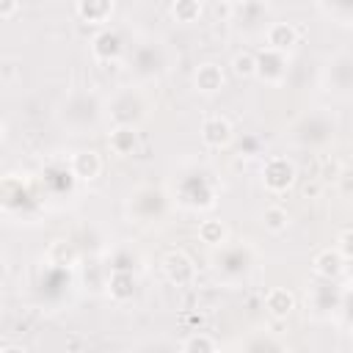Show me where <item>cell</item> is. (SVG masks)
<instances>
[{"label": "cell", "mask_w": 353, "mask_h": 353, "mask_svg": "<svg viewBox=\"0 0 353 353\" xmlns=\"http://www.w3.org/2000/svg\"><path fill=\"white\" fill-rule=\"evenodd\" d=\"M262 182H265V188L270 193H287L292 188V182H295V165H292V160H287L281 154L270 157L262 165Z\"/></svg>", "instance_id": "1"}, {"label": "cell", "mask_w": 353, "mask_h": 353, "mask_svg": "<svg viewBox=\"0 0 353 353\" xmlns=\"http://www.w3.org/2000/svg\"><path fill=\"white\" fill-rule=\"evenodd\" d=\"M160 265H163L165 279H168L171 284H176V287H188V284L196 279V265H193V259H190L185 251H179V248L165 251Z\"/></svg>", "instance_id": "2"}, {"label": "cell", "mask_w": 353, "mask_h": 353, "mask_svg": "<svg viewBox=\"0 0 353 353\" xmlns=\"http://www.w3.org/2000/svg\"><path fill=\"white\" fill-rule=\"evenodd\" d=\"M199 135H201V143H204V146H210V149H223V146L232 143L234 130H232L229 119H223V116H210V119L201 121Z\"/></svg>", "instance_id": "3"}, {"label": "cell", "mask_w": 353, "mask_h": 353, "mask_svg": "<svg viewBox=\"0 0 353 353\" xmlns=\"http://www.w3.org/2000/svg\"><path fill=\"white\" fill-rule=\"evenodd\" d=\"M287 72V52H279L273 47H265L262 52H256V74L265 83H279Z\"/></svg>", "instance_id": "4"}, {"label": "cell", "mask_w": 353, "mask_h": 353, "mask_svg": "<svg viewBox=\"0 0 353 353\" xmlns=\"http://www.w3.org/2000/svg\"><path fill=\"white\" fill-rule=\"evenodd\" d=\"M223 83H226V74H223V69H221L218 63H212V61L199 63L196 72H193V85H196V91L204 94V97L218 94V91L223 88Z\"/></svg>", "instance_id": "5"}, {"label": "cell", "mask_w": 353, "mask_h": 353, "mask_svg": "<svg viewBox=\"0 0 353 353\" xmlns=\"http://www.w3.org/2000/svg\"><path fill=\"white\" fill-rule=\"evenodd\" d=\"M72 174L80 182H94L102 174V157L94 149H80L72 154Z\"/></svg>", "instance_id": "6"}, {"label": "cell", "mask_w": 353, "mask_h": 353, "mask_svg": "<svg viewBox=\"0 0 353 353\" xmlns=\"http://www.w3.org/2000/svg\"><path fill=\"white\" fill-rule=\"evenodd\" d=\"M74 11L83 22L105 28L113 14V0H74Z\"/></svg>", "instance_id": "7"}, {"label": "cell", "mask_w": 353, "mask_h": 353, "mask_svg": "<svg viewBox=\"0 0 353 353\" xmlns=\"http://www.w3.org/2000/svg\"><path fill=\"white\" fill-rule=\"evenodd\" d=\"M265 41L279 52H290L298 44V28L292 22H270L265 30Z\"/></svg>", "instance_id": "8"}, {"label": "cell", "mask_w": 353, "mask_h": 353, "mask_svg": "<svg viewBox=\"0 0 353 353\" xmlns=\"http://www.w3.org/2000/svg\"><path fill=\"white\" fill-rule=\"evenodd\" d=\"M91 55L97 61H116L121 55V36L113 28H102L91 41Z\"/></svg>", "instance_id": "9"}, {"label": "cell", "mask_w": 353, "mask_h": 353, "mask_svg": "<svg viewBox=\"0 0 353 353\" xmlns=\"http://www.w3.org/2000/svg\"><path fill=\"white\" fill-rule=\"evenodd\" d=\"M265 309H268V314L273 320H287L295 312V295L287 287H273L265 295Z\"/></svg>", "instance_id": "10"}, {"label": "cell", "mask_w": 353, "mask_h": 353, "mask_svg": "<svg viewBox=\"0 0 353 353\" xmlns=\"http://www.w3.org/2000/svg\"><path fill=\"white\" fill-rule=\"evenodd\" d=\"M312 265H314V273L323 276V279H336V276L345 273V256H342L339 248H323V251H317V256H314Z\"/></svg>", "instance_id": "11"}, {"label": "cell", "mask_w": 353, "mask_h": 353, "mask_svg": "<svg viewBox=\"0 0 353 353\" xmlns=\"http://www.w3.org/2000/svg\"><path fill=\"white\" fill-rule=\"evenodd\" d=\"M108 295L113 301H119V303L130 301L135 295V276L130 270H124V268H116L110 273V281H108Z\"/></svg>", "instance_id": "12"}, {"label": "cell", "mask_w": 353, "mask_h": 353, "mask_svg": "<svg viewBox=\"0 0 353 353\" xmlns=\"http://www.w3.org/2000/svg\"><path fill=\"white\" fill-rule=\"evenodd\" d=\"M110 149L116 154H132L138 149V132H135V127H130V124L116 127L110 132Z\"/></svg>", "instance_id": "13"}, {"label": "cell", "mask_w": 353, "mask_h": 353, "mask_svg": "<svg viewBox=\"0 0 353 353\" xmlns=\"http://www.w3.org/2000/svg\"><path fill=\"white\" fill-rule=\"evenodd\" d=\"M226 237H229V229H226L223 221H218V218H207V221L199 223V240H201L204 245H223Z\"/></svg>", "instance_id": "14"}, {"label": "cell", "mask_w": 353, "mask_h": 353, "mask_svg": "<svg viewBox=\"0 0 353 353\" xmlns=\"http://www.w3.org/2000/svg\"><path fill=\"white\" fill-rule=\"evenodd\" d=\"M179 350H182V353H212V350H218V342H215L207 331H190V334L182 339Z\"/></svg>", "instance_id": "15"}, {"label": "cell", "mask_w": 353, "mask_h": 353, "mask_svg": "<svg viewBox=\"0 0 353 353\" xmlns=\"http://www.w3.org/2000/svg\"><path fill=\"white\" fill-rule=\"evenodd\" d=\"M201 0H174L171 3V17L179 22V25H193L199 22L201 17Z\"/></svg>", "instance_id": "16"}, {"label": "cell", "mask_w": 353, "mask_h": 353, "mask_svg": "<svg viewBox=\"0 0 353 353\" xmlns=\"http://www.w3.org/2000/svg\"><path fill=\"white\" fill-rule=\"evenodd\" d=\"M287 223H290V215H287L284 207L270 204V207L262 210V226H265L270 234H281V232L287 229Z\"/></svg>", "instance_id": "17"}, {"label": "cell", "mask_w": 353, "mask_h": 353, "mask_svg": "<svg viewBox=\"0 0 353 353\" xmlns=\"http://www.w3.org/2000/svg\"><path fill=\"white\" fill-rule=\"evenodd\" d=\"M47 259H50L52 265H58V268H69V265L77 262V251H74L72 243H66V240H55V243L47 248Z\"/></svg>", "instance_id": "18"}, {"label": "cell", "mask_w": 353, "mask_h": 353, "mask_svg": "<svg viewBox=\"0 0 353 353\" xmlns=\"http://www.w3.org/2000/svg\"><path fill=\"white\" fill-rule=\"evenodd\" d=\"M232 72L237 77H254L256 74V52H248V50H240L232 55Z\"/></svg>", "instance_id": "19"}, {"label": "cell", "mask_w": 353, "mask_h": 353, "mask_svg": "<svg viewBox=\"0 0 353 353\" xmlns=\"http://www.w3.org/2000/svg\"><path fill=\"white\" fill-rule=\"evenodd\" d=\"M336 248L342 251L345 259H353V229L339 232V237H336Z\"/></svg>", "instance_id": "20"}, {"label": "cell", "mask_w": 353, "mask_h": 353, "mask_svg": "<svg viewBox=\"0 0 353 353\" xmlns=\"http://www.w3.org/2000/svg\"><path fill=\"white\" fill-rule=\"evenodd\" d=\"M22 0H0V19H11L19 11Z\"/></svg>", "instance_id": "21"}, {"label": "cell", "mask_w": 353, "mask_h": 353, "mask_svg": "<svg viewBox=\"0 0 353 353\" xmlns=\"http://www.w3.org/2000/svg\"><path fill=\"white\" fill-rule=\"evenodd\" d=\"M232 11H234V8H232V3H229V0H221V3L215 6V17H218L221 22H226V19L232 17Z\"/></svg>", "instance_id": "22"}, {"label": "cell", "mask_w": 353, "mask_h": 353, "mask_svg": "<svg viewBox=\"0 0 353 353\" xmlns=\"http://www.w3.org/2000/svg\"><path fill=\"white\" fill-rule=\"evenodd\" d=\"M0 353H25L22 345H0Z\"/></svg>", "instance_id": "23"}, {"label": "cell", "mask_w": 353, "mask_h": 353, "mask_svg": "<svg viewBox=\"0 0 353 353\" xmlns=\"http://www.w3.org/2000/svg\"><path fill=\"white\" fill-rule=\"evenodd\" d=\"M182 320H190V323H196V325H201V323H204V314H185Z\"/></svg>", "instance_id": "24"}, {"label": "cell", "mask_w": 353, "mask_h": 353, "mask_svg": "<svg viewBox=\"0 0 353 353\" xmlns=\"http://www.w3.org/2000/svg\"><path fill=\"white\" fill-rule=\"evenodd\" d=\"M303 193H306V196H314V193H317V185H306Z\"/></svg>", "instance_id": "25"}]
</instances>
